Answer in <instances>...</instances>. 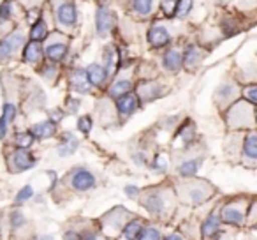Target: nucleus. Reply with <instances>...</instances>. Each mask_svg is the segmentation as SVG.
I'll return each mask as SVG.
<instances>
[{
  "label": "nucleus",
  "instance_id": "f257e3e1",
  "mask_svg": "<svg viewBox=\"0 0 257 240\" xmlns=\"http://www.w3.org/2000/svg\"><path fill=\"white\" fill-rule=\"evenodd\" d=\"M95 25H97L99 36H106L111 30V27H113V16H111V13L107 11V8H104V6H100V8L97 9Z\"/></svg>",
  "mask_w": 257,
  "mask_h": 240
},
{
  "label": "nucleus",
  "instance_id": "f03ea898",
  "mask_svg": "<svg viewBox=\"0 0 257 240\" xmlns=\"http://www.w3.org/2000/svg\"><path fill=\"white\" fill-rule=\"evenodd\" d=\"M72 186L76 191H88L95 186V179L90 172L86 170H78V172L72 175Z\"/></svg>",
  "mask_w": 257,
  "mask_h": 240
},
{
  "label": "nucleus",
  "instance_id": "7ed1b4c3",
  "mask_svg": "<svg viewBox=\"0 0 257 240\" xmlns=\"http://www.w3.org/2000/svg\"><path fill=\"white\" fill-rule=\"evenodd\" d=\"M57 18H58V22H60L62 25H65V27L74 25V22H76V6L72 4V2H65V4H62L60 8H58V11H57Z\"/></svg>",
  "mask_w": 257,
  "mask_h": 240
},
{
  "label": "nucleus",
  "instance_id": "20e7f679",
  "mask_svg": "<svg viewBox=\"0 0 257 240\" xmlns=\"http://www.w3.org/2000/svg\"><path fill=\"white\" fill-rule=\"evenodd\" d=\"M148 41H150L152 46L162 48V46H166V44H169L171 37H169L168 30L162 29V27H152L150 32H148Z\"/></svg>",
  "mask_w": 257,
  "mask_h": 240
},
{
  "label": "nucleus",
  "instance_id": "39448f33",
  "mask_svg": "<svg viewBox=\"0 0 257 240\" xmlns=\"http://www.w3.org/2000/svg\"><path fill=\"white\" fill-rule=\"evenodd\" d=\"M36 165V159L34 155H30L29 152L25 150H18L15 155H13V166H15L16 172H23V170H29Z\"/></svg>",
  "mask_w": 257,
  "mask_h": 240
},
{
  "label": "nucleus",
  "instance_id": "423d86ee",
  "mask_svg": "<svg viewBox=\"0 0 257 240\" xmlns=\"http://www.w3.org/2000/svg\"><path fill=\"white\" fill-rule=\"evenodd\" d=\"M34 138H51L55 133H57V126H55L51 120H44V122H39L36 126H32V129L29 131Z\"/></svg>",
  "mask_w": 257,
  "mask_h": 240
},
{
  "label": "nucleus",
  "instance_id": "0eeeda50",
  "mask_svg": "<svg viewBox=\"0 0 257 240\" xmlns=\"http://www.w3.org/2000/svg\"><path fill=\"white\" fill-rule=\"evenodd\" d=\"M116 106H118V111L121 115H131L138 106V99L133 96V94H123V96L116 97Z\"/></svg>",
  "mask_w": 257,
  "mask_h": 240
},
{
  "label": "nucleus",
  "instance_id": "6e6552de",
  "mask_svg": "<svg viewBox=\"0 0 257 240\" xmlns=\"http://www.w3.org/2000/svg\"><path fill=\"white\" fill-rule=\"evenodd\" d=\"M85 74H86L88 83H92V85H95V87L102 85V83L106 82V69L100 67L99 64L88 65V69L85 71Z\"/></svg>",
  "mask_w": 257,
  "mask_h": 240
},
{
  "label": "nucleus",
  "instance_id": "1a4fd4ad",
  "mask_svg": "<svg viewBox=\"0 0 257 240\" xmlns=\"http://www.w3.org/2000/svg\"><path fill=\"white\" fill-rule=\"evenodd\" d=\"M16 43H22V36H13L9 39H4L0 41V60H4V58H9L11 53L15 51L16 48Z\"/></svg>",
  "mask_w": 257,
  "mask_h": 240
},
{
  "label": "nucleus",
  "instance_id": "9d476101",
  "mask_svg": "<svg viewBox=\"0 0 257 240\" xmlns=\"http://www.w3.org/2000/svg\"><path fill=\"white\" fill-rule=\"evenodd\" d=\"M182 64H183V58L176 50H169L168 53L164 55V65L169 71H180Z\"/></svg>",
  "mask_w": 257,
  "mask_h": 240
},
{
  "label": "nucleus",
  "instance_id": "9b49d317",
  "mask_svg": "<svg viewBox=\"0 0 257 240\" xmlns=\"http://www.w3.org/2000/svg\"><path fill=\"white\" fill-rule=\"evenodd\" d=\"M65 53H67V44H64V43H55L46 48V55L50 57V60H53V62L62 60V58L65 57Z\"/></svg>",
  "mask_w": 257,
  "mask_h": 240
},
{
  "label": "nucleus",
  "instance_id": "f8f14e48",
  "mask_svg": "<svg viewBox=\"0 0 257 240\" xmlns=\"http://www.w3.org/2000/svg\"><path fill=\"white\" fill-rule=\"evenodd\" d=\"M222 219L229 224H239L243 221V212L236 207H225L222 212Z\"/></svg>",
  "mask_w": 257,
  "mask_h": 240
},
{
  "label": "nucleus",
  "instance_id": "ddd939ff",
  "mask_svg": "<svg viewBox=\"0 0 257 240\" xmlns=\"http://www.w3.org/2000/svg\"><path fill=\"white\" fill-rule=\"evenodd\" d=\"M72 89L79 90V92H88L90 87L85 71H74V74H72Z\"/></svg>",
  "mask_w": 257,
  "mask_h": 240
},
{
  "label": "nucleus",
  "instance_id": "4468645a",
  "mask_svg": "<svg viewBox=\"0 0 257 240\" xmlns=\"http://www.w3.org/2000/svg\"><path fill=\"white\" fill-rule=\"evenodd\" d=\"M141 229H143V224H141L140 221H131L125 224L123 228V233H125V238L127 240H138V236H140Z\"/></svg>",
  "mask_w": 257,
  "mask_h": 240
},
{
  "label": "nucleus",
  "instance_id": "2eb2a0df",
  "mask_svg": "<svg viewBox=\"0 0 257 240\" xmlns=\"http://www.w3.org/2000/svg\"><path fill=\"white\" fill-rule=\"evenodd\" d=\"M143 205H145V208H147V210L152 212V214H161L162 208H164L161 196H157V194H152V196H148L147 200L143 201Z\"/></svg>",
  "mask_w": 257,
  "mask_h": 240
},
{
  "label": "nucleus",
  "instance_id": "dca6fc26",
  "mask_svg": "<svg viewBox=\"0 0 257 240\" xmlns=\"http://www.w3.org/2000/svg\"><path fill=\"white\" fill-rule=\"evenodd\" d=\"M152 9H154V0H133V11L138 15H150Z\"/></svg>",
  "mask_w": 257,
  "mask_h": 240
},
{
  "label": "nucleus",
  "instance_id": "f3484780",
  "mask_svg": "<svg viewBox=\"0 0 257 240\" xmlns=\"http://www.w3.org/2000/svg\"><path fill=\"white\" fill-rule=\"evenodd\" d=\"M131 82L128 79H120V82L113 83V87L109 89V96L111 97H120L123 96V94H127L128 90H131Z\"/></svg>",
  "mask_w": 257,
  "mask_h": 240
},
{
  "label": "nucleus",
  "instance_id": "a211bd4d",
  "mask_svg": "<svg viewBox=\"0 0 257 240\" xmlns=\"http://www.w3.org/2000/svg\"><path fill=\"white\" fill-rule=\"evenodd\" d=\"M243 154L250 159L257 157V136L255 134H250L245 140V145H243Z\"/></svg>",
  "mask_w": 257,
  "mask_h": 240
},
{
  "label": "nucleus",
  "instance_id": "6ab92c4d",
  "mask_svg": "<svg viewBox=\"0 0 257 240\" xmlns=\"http://www.w3.org/2000/svg\"><path fill=\"white\" fill-rule=\"evenodd\" d=\"M64 140H65V143H62L60 147H58V154H60V155L72 154V152L78 148V141H76L71 134H64Z\"/></svg>",
  "mask_w": 257,
  "mask_h": 240
},
{
  "label": "nucleus",
  "instance_id": "aec40b11",
  "mask_svg": "<svg viewBox=\"0 0 257 240\" xmlns=\"http://www.w3.org/2000/svg\"><path fill=\"white\" fill-rule=\"evenodd\" d=\"M46 34H48V27L43 20H39V22L32 27V30H30V37H32V41H43L44 37H46Z\"/></svg>",
  "mask_w": 257,
  "mask_h": 240
},
{
  "label": "nucleus",
  "instance_id": "412c9836",
  "mask_svg": "<svg viewBox=\"0 0 257 240\" xmlns=\"http://www.w3.org/2000/svg\"><path fill=\"white\" fill-rule=\"evenodd\" d=\"M41 58V46L34 41V43L27 44L25 48V60L27 62H37Z\"/></svg>",
  "mask_w": 257,
  "mask_h": 240
},
{
  "label": "nucleus",
  "instance_id": "4be33fe9",
  "mask_svg": "<svg viewBox=\"0 0 257 240\" xmlns=\"http://www.w3.org/2000/svg\"><path fill=\"white\" fill-rule=\"evenodd\" d=\"M197 168H199V161H185V163H182L180 165V168H178V172H180V175H183V177H192V175H196L197 173Z\"/></svg>",
  "mask_w": 257,
  "mask_h": 240
},
{
  "label": "nucleus",
  "instance_id": "5701e85b",
  "mask_svg": "<svg viewBox=\"0 0 257 240\" xmlns=\"http://www.w3.org/2000/svg\"><path fill=\"white\" fill-rule=\"evenodd\" d=\"M218 229V217H215V215H210V217L204 221L203 224V235L204 236H211L215 235V231Z\"/></svg>",
  "mask_w": 257,
  "mask_h": 240
},
{
  "label": "nucleus",
  "instance_id": "b1692460",
  "mask_svg": "<svg viewBox=\"0 0 257 240\" xmlns=\"http://www.w3.org/2000/svg\"><path fill=\"white\" fill-rule=\"evenodd\" d=\"M15 143L18 148H22V150H25V148H29L30 145L34 143V136L30 133H18L15 138Z\"/></svg>",
  "mask_w": 257,
  "mask_h": 240
},
{
  "label": "nucleus",
  "instance_id": "393cba45",
  "mask_svg": "<svg viewBox=\"0 0 257 240\" xmlns=\"http://www.w3.org/2000/svg\"><path fill=\"white\" fill-rule=\"evenodd\" d=\"M140 94L145 101H150L159 94V87L157 85H145L143 83V85L140 87Z\"/></svg>",
  "mask_w": 257,
  "mask_h": 240
},
{
  "label": "nucleus",
  "instance_id": "a878e982",
  "mask_svg": "<svg viewBox=\"0 0 257 240\" xmlns=\"http://www.w3.org/2000/svg\"><path fill=\"white\" fill-rule=\"evenodd\" d=\"M138 240H161V233H159L155 228L141 229V233H140V236H138Z\"/></svg>",
  "mask_w": 257,
  "mask_h": 240
},
{
  "label": "nucleus",
  "instance_id": "bb28decb",
  "mask_svg": "<svg viewBox=\"0 0 257 240\" xmlns=\"http://www.w3.org/2000/svg\"><path fill=\"white\" fill-rule=\"evenodd\" d=\"M176 13H178V16H187V13L192 9V0H178L176 2Z\"/></svg>",
  "mask_w": 257,
  "mask_h": 240
},
{
  "label": "nucleus",
  "instance_id": "cd10ccee",
  "mask_svg": "<svg viewBox=\"0 0 257 240\" xmlns=\"http://www.w3.org/2000/svg\"><path fill=\"white\" fill-rule=\"evenodd\" d=\"M32 194H34L32 187H30V186H25L22 191H20L18 194H16V201H18V203H23V201H27L29 198H32Z\"/></svg>",
  "mask_w": 257,
  "mask_h": 240
},
{
  "label": "nucleus",
  "instance_id": "c85d7f7f",
  "mask_svg": "<svg viewBox=\"0 0 257 240\" xmlns=\"http://www.w3.org/2000/svg\"><path fill=\"white\" fill-rule=\"evenodd\" d=\"M2 117L6 118V122H13L15 117H16V108L13 106L11 103L4 104V115H2Z\"/></svg>",
  "mask_w": 257,
  "mask_h": 240
},
{
  "label": "nucleus",
  "instance_id": "c756f323",
  "mask_svg": "<svg viewBox=\"0 0 257 240\" xmlns=\"http://www.w3.org/2000/svg\"><path fill=\"white\" fill-rule=\"evenodd\" d=\"M78 129L81 131V133H88L90 129H92V118L90 117H81L78 120Z\"/></svg>",
  "mask_w": 257,
  "mask_h": 240
},
{
  "label": "nucleus",
  "instance_id": "7c9ffc66",
  "mask_svg": "<svg viewBox=\"0 0 257 240\" xmlns=\"http://www.w3.org/2000/svg\"><path fill=\"white\" fill-rule=\"evenodd\" d=\"M197 50H196V46H189L187 48V51H185V62L187 64H194V62L197 60Z\"/></svg>",
  "mask_w": 257,
  "mask_h": 240
},
{
  "label": "nucleus",
  "instance_id": "2f4dec72",
  "mask_svg": "<svg viewBox=\"0 0 257 240\" xmlns=\"http://www.w3.org/2000/svg\"><path fill=\"white\" fill-rule=\"evenodd\" d=\"M175 8H176V0H164V4H162V9H164V13L168 16L173 15Z\"/></svg>",
  "mask_w": 257,
  "mask_h": 240
},
{
  "label": "nucleus",
  "instance_id": "473e14b6",
  "mask_svg": "<svg viewBox=\"0 0 257 240\" xmlns=\"http://www.w3.org/2000/svg\"><path fill=\"white\" fill-rule=\"evenodd\" d=\"M11 222H13V228H18V226H22L25 222V217H23L22 212H15L11 217Z\"/></svg>",
  "mask_w": 257,
  "mask_h": 240
},
{
  "label": "nucleus",
  "instance_id": "72a5a7b5",
  "mask_svg": "<svg viewBox=\"0 0 257 240\" xmlns=\"http://www.w3.org/2000/svg\"><path fill=\"white\" fill-rule=\"evenodd\" d=\"M9 16H11V4L4 2L0 6V18H9Z\"/></svg>",
  "mask_w": 257,
  "mask_h": 240
},
{
  "label": "nucleus",
  "instance_id": "f704fd0d",
  "mask_svg": "<svg viewBox=\"0 0 257 240\" xmlns=\"http://www.w3.org/2000/svg\"><path fill=\"white\" fill-rule=\"evenodd\" d=\"M155 170H157V172H164L166 170V157L164 155H157V159H155Z\"/></svg>",
  "mask_w": 257,
  "mask_h": 240
},
{
  "label": "nucleus",
  "instance_id": "c9c22d12",
  "mask_svg": "<svg viewBox=\"0 0 257 240\" xmlns=\"http://www.w3.org/2000/svg\"><path fill=\"white\" fill-rule=\"evenodd\" d=\"M246 97H248V101L252 104L257 103V89H255V87H250V89L246 90Z\"/></svg>",
  "mask_w": 257,
  "mask_h": 240
},
{
  "label": "nucleus",
  "instance_id": "e433bc0d",
  "mask_svg": "<svg viewBox=\"0 0 257 240\" xmlns=\"http://www.w3.org/2000/svg\"><path fill=\"white\" fill-rule=\"evenodd\" d=\"M6 133H8V122H6V118L2 117L0 118V140H4Z\"/></svg>",
  "mask_w": 257,
  "mask_h": 240
},
{
  "label": "nucleus",
  "instance_id": "4c0bfd02",
  "mask_svg": "<svg viewBox=\"0 0 257 240\" xmlns=\"http://www.w3.org/2000/svg\"><path fill=\"white\" fill-rule=\"evenodd\" d=\"M125 193H127V196H136L138 187L136 186H127V187H125Z\"/></svg>",
  "mask_w": 257,
  "mask_h": 240
},
{
  "label": "nucleus",
  "instance_id": "58836bf2",
  "mask_svg": "<svg viewBox=\"0 0 257 240\" xmlns=\"http://www.w3.org/2000/svg\"><path fill=\"white\" fill-rule=\"evenodd\" d=\"M65 240H81V236L74 231H69V233H65Z\"/></svg>",
  "mask_w": 257,
  "mask_h": 240
},
{
  "label": "nucleus",
  "instance_id": "ea45409f",
  "mask_svg": "<svg viewBox=\"0 0 257 240\" xmlns=\"http://www.w3.org/2000/svg\"><path fill=\"white\" fill-rule=\"evenodd\" d=\"M166 240H182V236H180V235H176V233H175V235H169V236H166Z\"/></svg>",
  "mask_w": 257,
  "mask_h": 240
},
{
  "label": "nucleus",
  "instance_id": "a19ab883",
  "mask_svg": "<svg viewBox=\"0 0 257 240\" xmlns=\"http://www.w3.org/2000/svg\"><path fill=\"white\" fill-rule=\"evenodd\" d=\"M81 240H97V236H95V235H92V233H90V235H86L85 238H81Z\"/></svg>",
  "mask_w": 257,
  "mask_h": 240
}]
</instances>
